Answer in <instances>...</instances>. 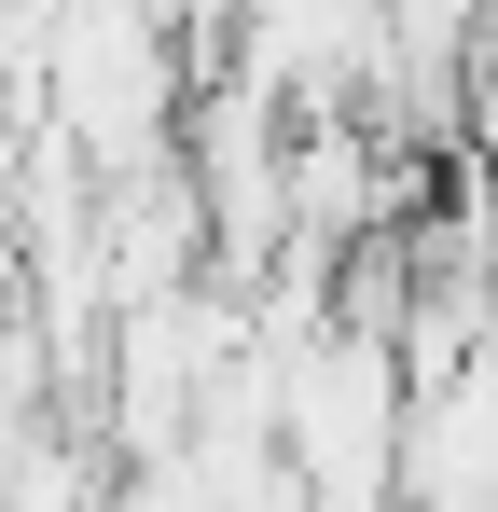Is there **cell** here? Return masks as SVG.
<instances>
[{"label": "cell", "mask_w": 498, "mask_h": 512, "mask_svg": "<svg viewBox=\"0 0 498 512\" xmlns=\"http://www.w3.org/2000/svg\"><path fill=\"white\" fill-rule=\"evenodd\" d=\"M180 111H194V70H180V14L166 0H56V28H42V125L97 180L166 167Z\"/></svg>", "instance_id": "1"}, {"label": "cell", "mask_w": 498, "mask_h": 512, "mask_svg": "<svg viewBox=\"0 0 498 512\" xmlns=\"http://www.w3.org/2000/svg\"><path fill=\"white\" fill-rule=\"evenodd\" d=\"M402 416H415V374L388 333H360V319L305 333L291 388H277V443L305 471V512H402Z\"/></svg>", "instance_id": "2"}]
</instances>
